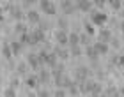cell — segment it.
<instances>
[{"label": "cell", "mask_w": 124, "mask_h": 97, "mask_svg": "<svg viewBox=\"0 0 124 97\" xmlns=\"http://www.w3.org/2000/svg\"><path fill=\"white\" fill-rule=\"evenodd\" d=\"M92 76V69L87 65H78L75 69V81L80 83V81H85V79H89Z\"/></svg>", "instance_id": "6da1fadb"}, {"label": "cell", "mask_w": 124, "mask_h": 97, "mask_svg": "<svg viewBox=\"0 0 124 97\" xmlns=\"http://www.w3.org/2000/svg\"><path fill=\"white\" fill-rule=\"evenodd\" d=\"M89 16H91V23L94 25V27H103L106 21H108V16H106L103 11H91L89 13Z\"/></svg>", "instance_id": "7a4b0ae2"}, {"label": "cell", "mask_w": 124, "mask_h": 97, "mask_svg": "<svg viewBox=\"0 0 124 97\" xmlns=\"http://www.w3.org/2000/svg\"><path fill=\"white\" fill-rule=\"evenodd\" d=\"M39 9H41L43 14H48V16L57 14V5H55L52 0H39Z\"/></svg>", "instance_id": "3957f363"}, {"label": "cell", "mask_w": 124, "mask_h": 97, "mask_svg": "<svg viewBox=\"0 0 124 97\" xmlns=\"http://www.w3.org/2000/svg\"><path fill=\"white\" fill-rule=\"evenodd\" d=\"M62 16H71L73 13H76V4L75 0H59Z\"/></svg>", "instance_id": "277c9868"}, {"label": "cell", "mask_w": 124, "mask_h": 97, "mask_svg": "<svg viewBox=\"0 0 124 97\" xmlns=\"http://www.w3.org/2000/svg\"><path fill=\"white\" fill-rule=\"evenodd\" d=\"M30 37H32L34 46H37V44H41V42H46V34H44V30H41L39 27L30 30Z\"/></svg>", "instance_id": "5b68a950"}, {"label": "cell", "mask_w": 124, "mask_h": 97, "mask_svg": "<svg viewBox=\"0 0 124 97\" xmlns=\"http://www.w3.org/2000/svg\"><path fill=\"white\" fill-rule=\"evenodd\" d=\"M53 37H55V41H57V44H60V46H69V34H67V30H55L53 34Z\"/></svg>", "instance_id": "8992f818"}, {"label": "cell", "mask_w": 124, "mask_h": 97, "mask_svg": "<svg viewBox=\"0 0 124 97\" xmlns=\"http://www.w3.org/2000/svg\"><path fill=\"white\" fill-rule=\"evenodd\" d=\"M25 62L29 64L30 69H32V71H36V72L43 67V64H41V60H39L37 53H29V55H27V60H25Z\"/></svg>", "instance_id": "52a82bcc"}, {"label": "cell", "mask_w": 124, "mask_h": 97, "mask_svg": "<svg viewBox=\"0 0 124 97\" xmlns=\"http://www.w3.org/2000/svg\"><path fill=\"white\" fill-rule=\"evenodd\" d=\"M53 81H55V85H57V88H64V90H67V88H69V85L75 81V79H71L69 76L62 74V76H59V78H53Z\"/></svg>", "instance_id": "ba28073f"}, {"label": "cell", "mask_w": 124, "mask_h": 97, "mask_svg": "<svg viewBox=\"0 0 124 97\" xmlns=\"http://www.w3.org/2000/svg\"><path fill=\"white\" fill-rule=\"evenodd\" d=\"M25 20L29 21V23H32V25H37L39 21H41V14H39L36 9H29L25 13Z\"/></svg>", "instance_id": "9c48e42d"}, {"label": "cell", "mask_w": 124, "mask_h": 97, "mask_svg": "<svg viewBox=\"0 0 124 97\" xmlns=\"http://www.w3.org/2000/svg\"><path fill=\"white\" fill-rule=\"evenodd\" d=\"M53 53L59 56V60L62 62H66L67 58H71V55H69V49H66L64 46H60V44H57V46L53 48Z\"/></svg>", "instance_id": "30bf717a"}, {"label": "cell", "mask_w": 124, "mask_h": 97, "mask_svg": "<svg viewBox=\"0 0 124 97\" xmlns=\"http://www.w3.org/2000/svg\"><path fill=\"white\" fill-rule=\"evenodd\" d=\"M9 14H11V18L16 20V21H21V20L25 18V13H23V9H21L20 5H11Z\"/></svg>", "instance_id": "8fae6325"}, {"label": "cell", "mask_w": 124, "mask_h": 97, "mask_svg": "<svg viewBox=\"0 0 124 97\" xmlns=\"http://www.w3.org/2000/svg\"><path fill=\"white\" fill-rule=\"evenodd\" d=\"M76 4V11L80 13H91L92 11V0H78Z\"/></svg>", "instance_id": "7c38bea8"}, {"label": "cell", "mask_w": 124, "mask_h": 97, "mask_svg": "<svg viewBox=\"0 0 124 97\" xmlns=\"http://www.w3.org/2000/svg\"><path fill=\"white\" fill-rule=\"evenodd\" d=\"M25 85L29 87L30 90H34V88H39V79H37V74H27L25 76Z\"/></svg>", "instance_id": "4fadbf2b"}, {"label": "cell", "mask_w": 124, "mask_h": 97, "mask_svg": "<svg viewBox=\"0 0 124 97\" xmlns=\"http://www.w3.org/2000/svg\"><path fill=\"white\" fill-rule=\"evenodd\" d=\"M92 46H94V49L98 51V55L101 56V55H106L110 51V46H108V42H101V41H96V42H92Z\"/></svg>", "instance_id": "5bb4252c"}, {"label": "cell", "mask_w": 124, "mask_h": 97, "mask_svg": "<svg viewBox=\"0 0 124 97\" xmlns=\"http://www.w3.org/2000/svg\"><path fill=\"white\" fill-rule=\"evenodd\" d=\"M62 74H66V67H64V62L59 60L57 65L52 67V78H59V76H62Z\"/></svg>", "instance_id": "9a60e30c"}, {"label": "cell", "mask_w": 124, "mask_h": 97, "mask_svg": "<svg viewBox=\"0 0 124 97\" xmlns=\"http://www.w3.org/2000/svg\"><path fill=\"white\" fill-rule=\"evenodd\" d=\"M112 37L114 35H112L110 28H101V30L98 32V41H101V42H110Z\"/></svg>", "instance_id": "2e32d148"}, {"label": "cell", "mask_w": 124, "mask_h": 97, "mask_svg": "<svg viewBox=\"0 0 124 97\" xmlns=\"http://www.w3.org/2000/svg\"><path fill=\"white\" fill-rule=\"evenodd\" d=\"M37 79H39V83H41V85H48L50 79H52V72L39 69V71H37Z\"/></svg>", "instance_id": "e0dca14e"}, {"label": "cell", "mask_w": 124, "mask_h": 97, "mask_svg": "<svg viewBox=\"0 0 124 97\" xmlns=\"http://www.w3.org/2000/svg\"><path fill=\"white\" fill-rule=\"evenodd\" d=\"M57 62H59V56L55 55V53H53V49H52V51L48 53V56H46V62H44V65H48L50 69H52V67L57 65Z\"/></svg>", "instance_id": "ac0fdd59"}, {"label": "cell", "mask_w": 124, "mask_h": 97, "mask_svg": "<svg viewBox=\"0 0 124 97\" xmlns=\"http://www.w3.org/2000/svg\"><path fill=\"white\" fill-rule=\"evenodd\" d=\"M29 64L27 62H21V64H18L16 65V76H27L29 74Z\"/></svg>", "instance_id": "d6986e66"}, {"label": "cell", "mask_w": 124, "mask_h": 97, "mask_svg": "<svg viewBox=\"0 0 124 97\" xmlns=\"http://www.w3.org/2000/svg\"><path fill=\"white\" fill-rule=\"evenodd\" d=\"M83 53H85V55H87V58H89V60H92V62H96V60L99 58L98 51L94 49V46H92V44H91V46H87V48H85V51H83Z\"/></svg>", "instance_id": "ffe728a7"}, {"label": "cell", "mask_w": 124, "mask_h": 97, "mask_svg": "<svg viewBox=\"0 0 124 97\" xmlns=\"http://www.w3.org/2000/svg\"><path fill=\"white\" fill-rule=\"evenodd\" d=\"M9 44H11V49H13V56H18L21 51H23V44H21L20 41H13Z\"/></svg>", "instance_id": "44dd1931"}, {"label": "cell", "mask_w": 124, "mask_h": 97, "mask_svg": "<svg viewBox=\"0 0 124 97\" xmlns=\"http://www.w3.org/2000/svg\"><path fill=\"white\" fill-rule=\"evenodd\" d=\"M20 42L23 44V46H34V42H32V37H30V32H25V34H21V35H20Z\"/></svg>", "instance_id": "7402d4cb"}, {"label": "cell", "mask_w": 124, "mask_h": 97, "mask_svg": "<svg viewBox=\"0 0 124 97\" xmlns=\"http://www.w3.org/2000/svg\"><path fill=\"white\" fill-rule=\"evenodd\" d=\"M57 27L60 30H67V28H69V21H67L66 16H59L57 18Z\"/></svg>", "instance_id": "603a6c76"}, {"label": "cell", "mask_w": 124, "mask_h": 97, "mask_svg": "<svg viewBox=\"0 0 124 97\" xmlns=\"http://www.w3.org/2000/svg\"><path fill=\"white\" fill-rule=\"evenodd\" d=\"M69 55L71 56H76V58H78V56H82L83 55L82 46H80V44H76V46H69Z\"/></svg>", "instance_id": "cb8c5ba5"}, {"label": "cell", "mask_w": 124, "mask_h": 97, "mask_svg": "<svg viewBox=\"0 0 124 97\" xmlns=\"http://www.w3.org/2000/svg\"><path fill=\"white\" fill-rule=\"evenodd\" d=\"M101 94H103V87H101V83H99V81H94L91 97H98V95H101Z\"/></svg>", "instance_id": "d4e9b609"}, {"label": "cell", "mask_w": 124, "mask_h": 97, "mask_svg": "<svg viewBox=\"0 0 124 97\" xmlns=\"http://www.w3.org/2000/svg\"><path fill=\"white\" fill-rule=\"evenodd\" d=\"M2 55H4L7 60L13 58V49H11V44H9V42H4V46H2Z\"/></svg>", "instance_id": "484cf974"}, {"label": "cell", "mask_w": 124, "mask_h": 97, "mask_svg": "<svg viewBox=\"0 0 124 97\" xmlns=\"http://www.w3.org/2000/svg\"><path fill=\"white\" fill-rule=\"evenodd\" d=\"M91 42H92V35L80 34V46H91Z\"/></svg>", "instance_id": "4316f807"}, {"label": "cell", "mask_w": 124, "mask_h": 97, "mask_svg": "<svg viewBox=\"0 0 124 97\" xmlns=\"http://www.w3.org/2000/svg\"><path fill=\"white\" fill-rule=\"evenodd\" d=\"M25 32H29V28H27L25 23H21V21H18L14 27V34H18V35H21V34H25Z\"/></svg>", "instance_id": "83f0119b"}, {"label": "cell", "mask_w": 124, "mask_h": 97, "mask_svg": "<svg viewBox=\"0 0 124 97\" xmlns=\"http://www.w3.org/2000/svg\"><path fill=\"white\" fill-rule=\"evenodd\" d=\"M76 44H80V34L71 32L69 34V46H76Z\"/></svg>", "instance_id": "f1b7e54d"}, {"label": "cell", "mask_w": 124, "mask_h": 97, "mask_svg": "<svg viewBox=\"0 0 124 97\" xmlns=\"http://www.w3.org/2000/svg\"><path fill=\"white\" fill-rule=\"evenodd\" d=\"M66 92L69 94V95H75V97H76L78 94H80V90H78V83H76V81H73V83L69 85V88L66 90Z\"/></svg>", "instance_id": "f546056e"}, {"label": "cell", "mask_w": 124, "mask_h": 97, "mask_svg": "<svg viewBox=\"0 0 124 97\" xmlns=\"http://www.w3.org/2000/svg\"><path fill=\"white\" fill-rule=\"evenodd\" d=\"M106 4H108L114 11H121V7H122V0H108Z\"/></svg>", "instance_id": "4dcf8cb0"}, {"label": "cell", "mask_w": 124, "mask_h": 97, "mask_svg": "<svg viewBox=\"0 0 124 97\" xmlns=\"http://www.w3.org/2000/svg\"><path fill=\"white\" fill-rule=\"evenodd\" d=\"M83 30H85V34H89V35H94V34H96L94 25L91 23V21H85V23H83Z\"/></svg>", "instance_id": "1f68e13d"}, {"label": "cell", "mask_w": 124, "mask_h": 97, "mask_svg": "<svg viewBox=\"0 0 124 97\" xmlns=\"http://www.w3.org/2000/svg\"><path fill=\"white\" fill-rule=\"evenodd\" d=\"M37 97H52V92L48 88H39L37 90Z\"/></svg>", "instance_id": "d6a6232c"}, {"label": "cell", "mask_w": 124, "mask_h": 97, "mask_svg": "<svg viewBox=\"0 0 124 97\" xmlns=\"http://www.w3.org/2000/svg\"><path fill=\"white\" fill-rule=\"evenodd\" d=\"M4 97H16V88H13V87L5 88L4 90Z\"/></svg>", "instance_id": "836d02e7"}, {"label": "cell", "mask_w": 124, "mask_h": 97, "mask_svg": "<svg viewBox=\"0 0 124 97\" xmlns=\"http://www.w3.org/2000/svg\"><path fill=\"white\" fill-rule=\"evenodd\" d=\"M37 27L41 28V30H44V32H46L48 28H50V23H48V20H41V21L37 23Z\"/></svg>", "instance_id": "e575fe53"}, {"label": "cell", "mask_w": 124, "mask_h": 97, "mask_svg": "<svg viewBox=\"0 0 124 97\" xmlns=\"http://www.w3.org/2000/svg\"><path fill=\"white\" fill-rule=\"evenodd\" d=\"M66 94H67V92H66L64 88H57V90L52 94V97H66Z\"/></svg>", "instance_id": "d590c367"}, {"label": "cell", "mask_w": 124, "mask_h": 97, "mask_svg": "<svg viewBox=\"0 0 124 97\" xmlns=\"http://www.w3.org/2000/svg\"><path fill=\"white\" fill-rule=\"evenodd\" d=\"M36 2H39V0H21V5H23V7H29V9H30Z\"/></svg>", "instance_id": "8d00e7d4"}, {"label": "cell", "mask_w": 124, "mask_h": 97, "mask_svg": "<svg viewBox=\"0 0 124 97\" xmlns=\"http://www.w3.org/2000/svg\"><path fill=\"white\" fill-rule=\"evenodd\" d=\"M106 4V0H92V5H96L98 9H103Z\"/></svg>", "instance_id": "74e56055"}, {"label": "cell", "mask_w": 124, "mask_h": 97, "mask_svg": "<svg viewBox=\"0 0 124 97\" xmlns=\"http://www.w3.org/2000/svg\"><path fill=\"white\" fill-rule=\"evenodd\" d=\"M9 85H11L13 88H18V87H20V78H18V76H14L13 79H11V83H9Z\"/></svg>", "instance_id": "f35d334b"}, {"label": "cell", "mask_w": 124, "mask_h": 97, "mask_svg": "<svg viewBox=\"0 0 124 97\" xmlns=\"http://www.w3.org/2000/svg\"><path fill=\"white\" fill-rule=\"evenodd\" d=\"M117 64H119V55H114V56L110 58V65H112V67H117Z\"/></svg>", "instance_id": "ab89813d"}, {"label": "cell", "mask_w": 124, "mask_h": 97, "mask_svg": "<svg viewBox=\"0 0 124 97\" xmlns=\"http://www.w3.org/2000/svg\"><path fill=\"white\" fill-rule=\"evenodd\" d=\"M119 44H121V42H119V39H115V37H112V39H110V46H112V48H115V49H117V48H119Z\"/></svg>", "instance_id": "60d3db41"}, {"label": "cell", "mask_w": 124, "mask_h": 97, "mask_svg": "<svg viewBox=\"0 0 124 97\" xmlns=\"http://www.w3.org/2000/svg\"><path fill=\"white\" fill-rule=\"evenodd\" d=\"M117 67H124V53L119 55V64H117Z\"/></svg>", "instance_id": "b9f144b4"}, {"label": "cell", "mask_w": 124, "mask_h": 97, "mask_svg": "<svg viewBox=\"0 0 124 97\" xmlns=\"http://www.w3.org/2000/svg\"><path fill=\"white\" fill-rule=\"evenodd\" d=\"M0 21H4V9L0 7Z\"/></svg>", "instance_id": "7bdbcfd3"}, {"label": "cell", "mask_w": 124, "mask_h": 97, "mask_svg": "<svg viewBox=\"0 0 124 97\" xmlns=\"http://www.w3.org/2000/svg\"><path fill=\"white\" fill-rule=\"evenodd\" d=\"M119 28H121V32H124V20H122L121 23H119Z\"/></svg>", "instance_id": "ee69618b"}, {"label": "cell", "mask_w": 124, "mask_h": 97, "mask_svg": "<svg viewBox=\"0 0 124 97\" xmlns=\"http://www.w3.org/2000/svg\"><path fill=\"white\" fill-rule=\"evenodd\" d=\"M27 97H37V94H32V92H29V95Z\"/></svg>", "instance_id": "f6af8a7d"}, {"label": "cell", "mask_w": 124, "mask_h": 97, "mask_svg": "<svg viewBox=\"0 0 124 97\" xmlns=\"http://www.w3.org/2000/svg\"><path fill=\"white\" fill-rule=\"evenodd\" d=\"M119 94H121V95L124 97V88H119Z\"/></svg>", "instance_id": "bcb514c9"}, {"label": "cell", "mask_w": 124, "mask_h": 97, "mask_svg": "<svg viewBox=\"0 0 124 97\" xmlns=\"http://www.w3.org/2000/svg\"><path fill=\"white\" fill-rule=\"evenodd\" d=\"M9 2H13V0H9Z\"/></svg>", "instance_id": "7dc6e473"}, {"label": "cell", "mask_w": 124, "mask_h": 97, "mask_svg": "<svg viewBox=\"0 0 124 97\" xmlns=\"http://www.w3.org/2000/svg\"><path fill=\"white\" fill-rule=\"evenodd\" d=\"M75 2H78V0H75Z\"/></svg>", "instance_id": "c3c4849f"}, {"label": "cell", "mask_w": 124, "mask_h": 97, "mask_svg": "<svg viewBox=\"0 0 124 97\" xmlns=\"http://www.w3.org/2000/svg\"><path fill=\"white\" fill-rule=\"evenodd\" d=\"M106 2H108V0H106Z\"/></svg>", "instance_id": "681fc988"}, {"label": "cell", "mask_w": 124, "mask_h": 97, "mask_svg": "<svg viewBox=\"0 0 124 97\" xmlns=\"http://www.w3.org/2000/svg\"><path fill=\"white\" fill-rule=\"evenodd\" d=\"M52 2H53V0H52Z\"/></svg>", "instance_id": "f907efd6"}]
</instances>
